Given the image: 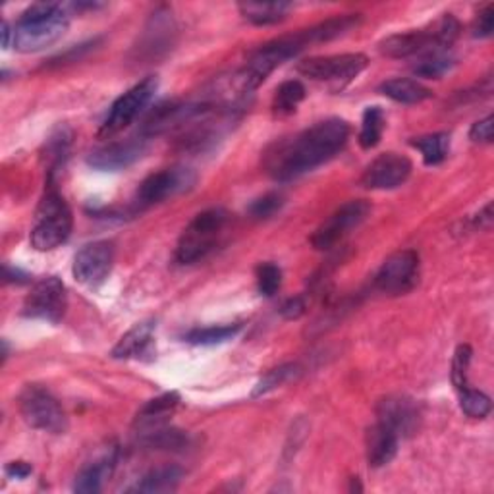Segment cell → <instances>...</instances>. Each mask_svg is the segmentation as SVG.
Returning a JSON list of instances; mask_svg holds the SVG:
<instances>
[{
	"label": "cell",
	"instance_id": "52a82bcc",
	"mask_svg": "<svg viewBox=\"0 0 494 494\" xmlns=\"http://www.w3.org/2000/svg\"><path fill=\"white\" fill-rule=\"evenodd\" d=\"M156 87H158L156 77H146L132 89H127L124 95H120V97L113 103V106H110L106 118L99 127V137L110 139L124 132L130 124H134L143 115V110L147 108V105L153 101Z\"/></svg>",
	"mask_w": 494,
	"mask_h": 494
},
{
	"label": "cell",
	"instance_id": "2e32d148",
	"mask_svg": "<svg viewBox=\"0 0 494 494\" xmlns=\"http://www.w3.org/2000/svg\"><path fill=\"white\" fill-rule=\"evenodd\" d=\"M147 149V137H130L126 141H113L108 146L95 149L87 156V165L95 170L118 172L132 166Z\"/></svg>",
	"mask_w": 494,
	"mask_h": 494
},
{
	"label": "cell",
	"instance_id": "e0dca14e",
	"mask_svg": "<svg viewBox=\"0 0 494 494\" xmlns=\"http://www.w3.org/2000/svg\"><path fill=\"white\" fill-rule=\"evenodd\" d=\"M176 39V22L172 18V12L168 8H158L143 31L141 43L137 46L139 56L147 60H156L165 56Z\"/></svg>",
	"mask_w": 494,
	"mask_h": 494
},
{
	"label": "cell",
	"instance_id": "4dcf8cb0",
	"mask_svg": "<svg viewBox=\"0 0 494 494\" xmlns=\"http://www.w3.org/2000/svg\"><path fill=\"white\" fill-rule=\"evenodd\" d=\"M299 375V365L296 363H286V365H280V368L268 371L259 382L257 387H255L253 390V396H263V394H268L270 390H275L282 385H286V382L296 378Z\"/></svg>",
	"mask_w": 494,
	"mask_h": 494
},
{
	"label": "cell",
	"instance_id": "ab89813d",
	"mask_svg": "<svg viewBox=\"0 0 494 494\" xmlns=\"http://www.w3.org/2000/svg\"><path fill=\"white\" fill-rule=\"evenodd\" d=\"M475 227L479 230H489L492 227V205L490 203H487L485 209L479 211V215H477Z\"/></svg>",
	"mask_w": 494,
	"mask_h": 494
},
{
	"label": "cell",
	"instance_id": "8fae6325",
	"mask_svg": "<svg viewBox=\"0 0 494 494\" xmlns=\"http://www.w3.org/2000/svg\"><path fill=\"white\" fill-rule=\"evenodd\" d=\"M197 182V174L187 166H172L161 172H155L141 182L137 189V207H151L163 203L170 197H176L184 191H189Z\"/></svg>",
	"mask_w": 494,
	"mask_h": 494
},
{
	"label": "cell",
	"instance_id": "7c38bea8",
	"mask_svg": "<svg viewBox=\"0 0 494 494\" xmlns=\"http://www.w3.org/2000/svg\"><path fill=\"white\" fill-rule=\"evenodd\" d=\"M66 286L58 277H46L35 282L34 288L27 294L22 315L27 318H39V321L58 323L64 313H66Z\"/></svg>",
	"mask_w": 494,
	"mask_h": 494
},
{
	"label": "cell",
	"instance_id": "b9f144b4",
	"mask_svg": "<svg viewBox=\"0 0 494 494\" xmlns=\"http://www.w3.org/2000/svg\"><path fill=\"white\" fill-rule=\"evenodd\" d=\"M349 490H352V492H354V490L361 492V490H363V487L359 485V481H358V479H352V487H349Z\"/></svg>",
	"mask_w": 494,
	"mask_h": 494
},
{
	"label": "cell",
	"instance_id": "9a60e30c",
	"mask_svg": "<svg viewBox=\"0 0 494 494\" xmlns=\"http://www.w3.org/2000/svg\"><path fill=\"white\" fill-rule=\"evenodd\" d=\"M411 161L398 153H382L365 168L361 186L368 189H396L408 182L411 174Z\"/></svg>",
	"mask_w": 494,
	"mask_h": 494
},
{
	"label": "cell",
	"instance_id": "8992f818",
	"mask_svg": "<svg viewBox=\"0 0 494 494\" xmlns=\"http://www.w3.org/2000/svg\"><path fill=\"white\" fill-rule=\"evenodd\" d=\"M20 413L24 421L51 435H64L68 431L66 411L51 390L39 385H27L20 394Z\"/></svg>",
	"mask_w": 494,
	"mask_h": 494
},
{
	"label": "cell",
	"instance_id": "30bf717a",
	"mask_svg": "<svg viewBox=\"0 0 494 494\" xmlns=\"http://www.w3.org/2000/svg\"><path fill=\"white\" fill-rule=\"evenodd\" d=\"M369 213L371 205L365 199L344 203L315 230V234L311 236V246L318 251L332 249L338 242H342L349 232L356 230L361 222H365Z\"/></svg>",
	"mask_w": 494,
	"mask_h": 494
},
{
	"label": "cell",
	"instance_id": "f1b7e54d",
	"mask_svg": "<svg viewBox=\"0 0 494 494\" xmlns=\"http://www.w3.org/2000/svg\"><path fill=\"white\" fill-rule=\"evenodd\" d=\"M454 66H456V58L449 51H435V53L425 55L411 70L418 77L440 79L442 76L449 74Z\"/></svg>",
	"mask_w": 494,
	"mask_h": 494
},
{
	"label": "cell",
	"instance_id": "603a6c76",
	"mask_svg": "<svg viewBox=\"0 0 494 494\" xmlns=\"http://www.w3.org/2000/svg\"><path fill=\"white\" fill-rule=\"evenodd\" d=\"M180 404V396L176 392H166L158 398H153L146 406H143L136 418V425L139 427V431H146V428L156 427V425H165L166 418L170 413L176 409Z\"/></svg>",
	"mask_w": 494,
	"mask_h": 494
},
{
	"label": "cell",
	"instance_id": "e575fe53",
	"mask_svg": "<svg viewBox=\"0 0 494 494\" xmlns=\"http://www.w3.org/2000/svg\"><path fill=\"white\" fill-rule=\"evenodd\" d=\"M492 29H494V8H492V5H489L479 12V15H477L473 35L475 37H490Z\"/></svg>",
	"mask_w": 494,
	"mask_h": 494
},
{
	"label": "cell",
	"instance_id": "d6a6232c",
	"mask_svg": "<svg viewBox=\"0 0 494 494\" xmlns=\"http://www.w3.org/2000/svg\"><path fill=\"white\" fill-rule=\"evenodd\" d=\"M282 286V270L275 263H261L257 267V290L265 297H273Z\"/></svg>",
	"mask_w": 494,
	"mask_h": 494
},
{
	"label": "cell",
	"instance_id": "83f0119b",
	"mask_svg": "<svg viewBox=\"0 0 494 494\" xmlns=\"http://www.w3.org/2000/svg\"><path fill=\"white\" fill-rule=\"evenodd\" d=\"M385 113L380 106H368L361 118V130H359V146L363 149H373L380 143L382 132H385Z\"/></svg>",
	"mask_w": 494,
	"mask_h": 494
},
{
	"label": "cell",
	"instance_id": "5b68a950",
	"mask_svg": "<svg viewBox=\"0 0 494 494\" xmlns=\"http://www.w3.org/2000/svg\"><path fill=\"white\" fill-rule=\"evenodd\" d=\"M228 225V213L220 207L199 213L189 222L176 247V261L180 265H194L209 255Z\"/></svg>",
	"mask_w": 494,
	"mask_h": 494
},
{
	"label": "cell",
	"instance_id": "74e56055",
	"mask_svg": "<svg viewBox=\"0 0 494 494\" xmlns=\"http://www.w3.org/2000/svg\"><path fill=\"white\" fill-rule=\"evenodd\" d=\"M34 468H31L27 461H12V464L6 466V475L10 479H25V477L31 475Z\"/></svg>",
	"mask_w": 494,
	"mask_h": 494
},
{
	"label": "cell",
	"instance_id": "ffe728a7",
	"mask_svg": "<svg viewBox=\"0 0 494 494\" xmlns=\"http://www.w3.org/2000/svg\"><path fill=\"white\" fill-rule=\"evenodd\" d=\"M153 332L155 323L143 321L137 323L134 328L127 330L118 344L113 349V358L116 359H130V358H143L151 352L153 346Z\"/></svg>",
	"mask_w": 494,
	"mask_h": 494
},
{
	"label": "cell",
	"instance_id": "7a4b0ae2",
	"mask_svg": "<svg viewBox=\"0 0 494 494\" xmlns=\"http://www.w3.org/2000/svg\"><path fill=\"white\" fill-rule=\"evenodd\" d=\"M70 27V8L60 3L29 6L14 25V49L39 53L58 43Z\"/></svg>",
	"mask_w": 494,
	"mask_h": 494
},
{
	"label": "cell",
	"instance_id": "836d02e7",
	"mask_svg": "<svg viewBox=\"0 0 494 494\" xmlns=\"http://www.w3.org/2000/svg\"><path fill=\"white\" fill-rule=\"evenodd\" d=\"M284 205V197L280 194H267L259 199H255L251 205H249V217L255 218V220H267L270 217H275Z\"/></svg>",
	"mask_w": 494,
	"mask_h": 494
},
{
	"label": "cell",
	"instance_id": "1f68e13d",
	"mask_svg": "<svg viewBox=\"0 0 494 494\" xmlns=\"http://www.w3.org/2000/svg\"><path fill=\"white\" fill-rule=\"evenodd\" d=\"M471 348L468 344L458 346L454 359H452V385L458 392L466 390L469 387L468 373H469V363H471Z\"/></svg>",
	"mask_w": 494,
	"mask_h": 494
},
{
	"label": "cell",
	"instance_id": "8d00e7d4",
	"mask_svg": "<svg viewBox=\"0 0 494 494\" xmlns=\"http://www.w3.org/2000/svg\"><path fill=\"white\" fill-rule=\"evenodd\" d=\"M306 309H307L306 299L301 296H296V297H288L284 301L282 307H280V315L284 318H288V321H296V318H299L301 315L306 313Z\"/></svg>",
	"mask_w": 494,
	"mask_h": 494
},
{
	"label": "cell",
	"instance_id": "d590c367",
	"mask_svg": "<svg viewBox=\"0 0 494 494\" xmlns=\"http://www.w3.org/2000/svg\"><path fill=\"white\" fill-rule=\"evenodd\" d=\"M494 118L492 116H487L479 122H475L471 132H469V137L471 141L475 143H492V134H494Z\"/></svg>",
	"mask_w": 494,
	"mask_h": 494
},
{
	"label": "cell",
	"instance_id": "f546056e",
	"mask_svg": "<svg viewBox=\"0 0 494 494\" xmlns=\"http://www.w3.org/2000/svg\"><path fill=\"white\" fill-rule=\"evenodd\" d=\"M459 408L468 418L485 419L492 409V404H490V398L485 392L473 390L468 387L466 390L459 392Z\"/></svg>",
	"mask_w": 494,
	"mask_h": 494
},
{
	"label": "cell",
	"instance_id": "f35d334b",
	"mask_svg": "<svg viewBox=\"0 0 494 494\" xmlns=\"http://www.w3.org/2000/svg\"><path fill=\"white\" fill-rule=\"evenodd\" d=\"M5 282L25 284V282H29V275L24 273V270H20V268H14L10 265H5Z\"/></svg>",
	"mask_w": 494,
	"mask_h": 494
},
{
	"label": "cell",
	"instance_id": "9c48e42d",
	"mask_svg": "<svg viewBox=\"0 0 494 494\" xmlns=\"http://www.w3.org/2000/svg\"><path fill=\"white\" fill-rule=\"evenodd\" d=\"M419 282V255L413 249L392 253L380 265L375 277V290L385 296H404Z\"/></svg>",
	"mask_w": 494,
	"mask_h": 494
},
{
	"label": "cell",
	"instance_id": "4fadbf2b",
	"mask_svg": "<svg viewBox=\"0 0 494 494\" xmlns=\"http://www.w3.org/2000/svg\"><path fill=\"white\" fill-rule=\"evenodd\" d=\"M115 246L108 240H97L84 246L74 257V277L87 288H97L113 270Z\"/></svg>",
	"mask_w": 494,
	"mask_h": 494
},
{
	"label": "cell",
	"instance_id": "6da1fadb",
	"mask_svg": "<svg viewBox=\"0 0 494 494\" xmlns=\"http://www.w3.org/2000/svg\"><path fill=\"white\" fill-rule=\"evenodd\" d=\"M349 126L342 118H328L299 134L275 141L265 151V168L278 182H290L328 163L348 143Z\"/></svg>",
	"mask_w": 494,
	"mask_h": 494
},
{
	"label": "cell",
	"instance_id": "d6986e66",
	"mask_svg": "<svg viewBox=\"0 0 494 494\" xmlns=\"http://www.w3.org/2000/svg\"><path fill=\"white\" fill-rule=\"evenodd\" d=\"M400 437L382 423H375L368 431V461L371 468H385L396 458Z\"/></svg>",
	"mask_w": 494,
	"mask_h": 494
},
{
	"label": "cell",
	"instance_id": "7402d4cb",
	"mask_svg": "<svg viewBox=\"0 0 494 494\" xmlns=\"http://www.w3.org/2000/svg\"><path fill=\"white\" fill-rule=\"evenodd\" d=\"M182 477H184V469L178 466L156 468L143 475L141 479L130 489V492H147V494L172 492V490H176L178 485L182 483Z\"/></svg>",
	"mask_w": 494,
	"mask_h": 494
},
{
	"label": "cell",
	"instance_id": "44dd1931",
	"mask_svg": "<svg viewBox=\"0 0 494 494\" xmlns=\"http://www.w3.org/2000/svg\"><path fill=\"white\" fill-rule=\"evenodd\" d=\"M378 91L382 95H387L388 99H392L396 103H402V105H419V103L433 97L431 89L421 86L419 82H416V79H409V77L388 79V82L380 84Z\"/></svg>",
	"mask_w": 494,
	"mask_h": 494
},
{
	"label": "cell",
	"instance_id": "4316f807",
	"mask_svg": "<svg viewBox=\"0 0 494 494\" xmlns=\"http://www.w3.org/2000/svg\"><path fill=\"white\" fill-rule=\"evenodd\" d=\"M306 87L297 79H290V82H284L273 99V113L278 116H288L292 113H296V108L299 106V103L306 99Z\"/></svg>",
	"mask_w": 494,
	"mask_h": 494
},
{
	"label": "cell",
	"instance_id": "3957f363",
	"mask_svg": "<svg viewBox=\"0 0 494 494\" xmlns=\"http://www.w3.org/2000/svg\"><path fill=\"white\" fill-rule=\"evenodd\" d=\"M459 22L452 14H444L435 24L411 29L406 34H396L380 41V53L390 58H409L416 55H428L435 51H449L459 37Z\"/></svg>",
	"mask_w": 494,
	"mask_h": 494
},
{
	"label": "cell",
	"instance_id": "d4e9b609",
	"mask_svg": "<svg viewBox=\"0 0 494 494\" xmlns=\"http://www.w3.org/2000/svg\"><path fill=\"white\" fill-rule=\"evenodd\" d=\"M244 18L253 25H273L286 18L292 8L288 3H244L237 6Z\"/></svg>",
	"mask_w": 494,
	"mask_h": 494
},
{
	"label": "cell",
	"instance_id": "484cf974",
	"mask_svg": "<svg viewBox=\"0 0 494 494\" xmlns=\"http://www.w3.org/2000/svg\"><path fill=\"white\" fill-rule=\"evenodd\" d=\"M240 330H242L240 323L203 327V328H194V330L186 332L184 340L187 344H194V346H217V344H225V342L232 340Z\"/></svg>",
	"mask_w": 494,
	"mask_h": 494
},
{
	"label": "cell",
	"instance_id": "277c9868",
	"mask_svg": "<svg viewBox=\"0 0 494 494\" xmlns=\"http://www.w3.org/2000/svg\"><path fill=\"white\" fill-rule=\"evenodd\" d=\"M74 228L70 207L60 196L53 176L46 182L45 194L37 205L34 228H31V246L37 251H53L68 242Z\"/></svg>",
	"mask_w": 494,
	"mask_h": 494
},
{
	"label": "cell",
	"instance_id": "ba28073f",
	"mask_svg": "<svg viewBox=\"0 0 494 494\" xmlns=\"http://www.w3.org/2000/svg\"><path fill=\"white\" fill-rule=\"evenodd\" d=\"M369 66V58L361 53L311 56L297 64V72L313 79V82H327L334 86H346Z\"/></svg>",
	"mask_w": 494,
	"mask_h": 494
},
{
	"label": "cell",
	"instance_id": "ac0fdd59",
	"mask_svg": "<svg viewBox=\"0 0 494 494\" xmlns=\"http://www.w3.org/2000/svg\"><path fill=\"white\" fill-rule=\"evenodd\" d=\"M116 461H118V450L116 449H110L101 458L93 459L91 464L82 468V471L76 475L74 490L79 492V494L101 492L105 481L110 479V475L115 473Z\"/></svg>",
	"mask_w": 494,
	"mask_h": 494
},
{
	"label": "cell",
	"instance_id": "60d3db41",
	"mask_svg": "<svg viewBox=\"0 0 494 494\" xmlns=\"http://www.w3.org/2000/svg\"><path fill=\"white\" fill-rule=\"evenodd\" d=\"M10 45H14V29L10 27L8 22L3 24V46L5 49H8Z\"/></svg>",
	"mask_w": 494,
	"mask_h": 494
},
{
	"label": "cell",
	"instance_id": "cb8c5ba5",
	"mask_svg": "<svg viewBox=\"0 0 494 494\" xmlns=\"http://www.w3.org/2000/svg\"><path fill=\"white\" fill-rule=\"evenodd\" d=\"M409 143L421 153L423 163L427 166L442 165L446 161V156H449V151H450V136L442 134V132L421 136V137H413Z\"/></svg>",
	"mask_w": 494,
	"mask_h": 494
},
{
	"label": "cell",
	"instance_id": "5bb4252c",
	"mask_svg": "<svg viewBox=\"0 0 494 494\" xmlns=\"http://www.w3.org/2000/svg\"><path fill=\"white\" fill-rule=\"evenodd\" d=\"M377 421L388 427L400 439H408L418 433L421 409L419 404L408 396H387L377 404Z\"/></svg>",
	"mask_w": 494,
	"mask_h": 494
}]
</instances>
